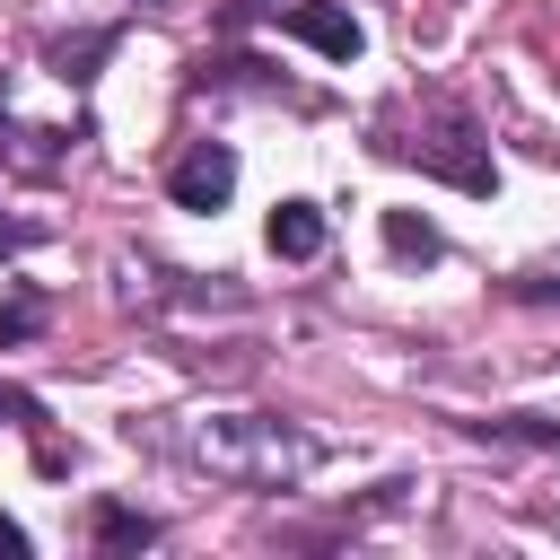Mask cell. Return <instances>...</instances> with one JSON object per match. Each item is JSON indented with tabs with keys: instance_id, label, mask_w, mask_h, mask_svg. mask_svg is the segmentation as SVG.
Here are the masks:
<instances>
[{
	"instance_id": "6da1fadb",
	"label": "cell",
	"mask_w": 560,
	"mask_h": 560,
	"mask_svg": "<svg viewBox=\"0 0 560 560\" xmlns=\"http://www.w3.org/2000/svg\"><path fill=\"white\" fill-rule=\"evenodd\" d=\"M368 149L394 158V166H420L429 184H455L472 201L499 192V158L481 140V114L455 96V88H394L376 114H368Z\"/></svg>"
},
{
	"instance_id": "7a4b0ae2",
	"label": "cell",
	"mask_w": 560,
	"mask_h": 560,
	"mask_svg": "<svg viewBox=\"0 0 560 560\" xmlns=\"http://www.w3.org/2000/svg\"><path fill=\"white\" fill-rule=\"evenodd\" d=\"M166 446H175L192 472L228 481V490H298V481L324 472V455H332L315 429H298V420H280V411H201V420H175Z\"/></svg>"
},
{
	"instance_id": "3957f363",
	"label": "cell",
	"mask_w": 560,
	"mask_h": 560,
	"mask_svg": "<svg viewBox=\"0 0 560 560\" xmlns=\"http://www.w3.org/2000/svg\"><path fill=\"white\" fill-rule=\"evenodd\" d=\"M228 192H236V149L228 140H184V158L166 166V201L175 210H228Z\"/></svg>"
},
{
	"instance_id": "277c9868",
	"label": "cell",
	"mask_w": 560,
	"mask_h": 560,
	"mask_svg": "<svg viewBox=\"0 0 560 560\" xmlns=\"http://www.w3.org/2000/svg\"><path fill=\"white\" fill-rule=\"evenodd\" d=\"M280 35L315 44V52H324V61H341V70L368 52V26H359L350 9H332V0H289V9H280Z\"/></svg>"
},
{
	"instance_id": "5b68a950",
	"label": "cell",
	"mask_w": 560,
	"mask_h": 560,
	"mask_svg": "<svg viewBox=\"0 0 560 560\" xmlns=\"http://www.w3.org/2000/svg\"><path fill=\"white\" fill-rule=\"evenodd\" d=\"M70 140H79V131H61V122H18V114L0 105V166H9V175H35V184L61 175V166H70Z\"/></svg>"
},
{
	"instance_id": "8992f818",
	"label": "cell",
	"mask_w": 560,
	"mask_h": 560,
	"mask_svg": "<svg viewBox=\"0 0 560 560\" xmlns=\"http://www.w3.org/2000/svg\"><path fill=\"white\" fill-rule=\"evenodd\" d=\"M192 96H210V88H245V96H280V105H298V114H315V96L306 88H289V79H271V61H254V52H219V61H192V79H184Z\"/></svg>"
},
{
	"instance_id": "52a82bcc",
	"label": "cell",
	"mask_w": 560,
	"mask_h": 560,
	"mask_svg": "<svg viewBox=\"0 0 560 560\" xmlns=\"http://www.w3.org/2000/svg\"><path fill=\"white\" fill-rule=\"evenodd\" d=\"M262 245H271L280 262H315V254H324V210H315V201H271Z\"/></svg>"
},
{
	"instance_id": "ba28073f",
	"label": "cell",
	"mask_w": 560,
	"mask_h": 560,
	"mask_svg": "<svg viewBox=\"0 0 560 560\" xmlns=\"http://www.w3.org/2000/svg\"><path fill=\"white\" fill-rule=\"evenodd\" d=\"M122 44V26H88V35H52L44 44V61H52V79H70V88H88L96 79V61Z\"/></svg>"
},
{
	"instance_id": "9c48e42d",
	"label": "cell",
	"mask_w": 560,
	"mask_h": 560,
	"mask_svg": "<svg viewBox=\"0 0 560 560\" xmlns=\"http://www.w3.org/2000/svg\"><path fill=\"white\" fill-rule=\"evenodd\" d=\"M88 534H96V551H149L166 525L140 516V508H122V499H96V508H88Z\"/></svg>"
},
{
	"instance_id": "30bf717a",
	"label": "cell",
	"mask_w": 560,
	"mask_h": 560,
	"mask_svg": "<svg viewBox=\"0 0 560 560\" xmlns=\"http://www.w3.org/2000/svg\"><path fill=\"white\" fill-rule=\"evenodd\" d=\"M0 420L35 438V464H44V472H70V455H61V438H52V420H44V402H35L26 385H0Z\"/></svg>"
},
{
	"instance_id": "8fae6325",
	"label": "cell",
	"mask_w": 560,
	"mask_h": 560,
	"mask_svg": "<svg viewBox=\"0 0 560 560\" xmlns=\"http://www.w3.org/2000/svg\"><path fill=\"white\" fill-rule=\"evenodd\" d=\"M385 254H394V262H438L446 236H438L420 210H385Z\"/></svg>"
},
{
	"instance_id": "7c38bea8",
	"label": "cell",
	"mask_w": 560,
	"mask_h": 560,
	"mask_svg": "<svg viewBox=\"0 0 560 560\" xmlns=\"http://www.w3.org/2000/svg\"><path fill=\"white\" fill-rule=\"evenodd\" d=\"M472 438H508V446H560V420L551 411H490V420H464Z\"/></svg>"
},
{
	"instance_id": "4fadbf2b",
	"label": "cell",
	"mask_w": 560,
	"mask_h": 560,
	"mask_svg": "<svg viewBox=\"0 0 560 560\" xmlns=\"http://www.w3.org/2000/svg\"><path fill=\"white\" fill-rule=\"evenodd\" d=\"M35 324H44V298H35V289H18V306L0 315V350H9V341H26Z\"/></svg>"
},
{
	"instance_id": "5bb4252c",
	"label": "cell",
	"mask_w": 560,
	"mask_h": 560,
	"mask_svg": "<svg viewBox=\"0 0 560 560\" xmlns=\"http://www.w3.org/2000/svg\"><path fill=\"white\" fill-rule=\"evenodd\" d=\"M508 298H525V306H542V298H560V271H516V280H508Z\"/></svg>"
},
{
	"instance_id": "9a60e30c",
	"label": "cell",
	"mask_w": 560,
	"mask_h": 560,
	"mask_svg": "<svg viewBox=\"0 0 560 560\" xmlns=\"http://www.w3.org/2000/svg\"><path fill=\"white\" fill-rule=\"evenodd\" d=\"M26 551H35V534H26L18 516H0V560H26Z\"/></svg>"
},
{
	"instance_id": "2e32d148",
	"label": "cell",
	"mask_w": 560,
	"mask_h": 560,
	"mask_svg": "<svg viewBox=\"0 0 560 560\" xmlns=\"http://www.w3.org/2000/svg\"><path fill=\"white\" fill-rule=\"evenodd\" d=\"M271 9H280V0H228V9H219V26H254V18H271Z\"/></svg>"
},
{
	"instance_id": "e0dca14e",
	"label": "cell",
	"mask_w": 560,
	"mask_h": 560,
	"mask_svg": "<svg viewBox=\"0 0 560 560\" xmlns=\"http://www.w3.org/2000/svg\"><path fill=\"white\" fill-rule=\"evenodd\" d=\"M35 236H44V228H26V219H0V245H9V254H26Z\"/></svg>"
}]
</instances>
